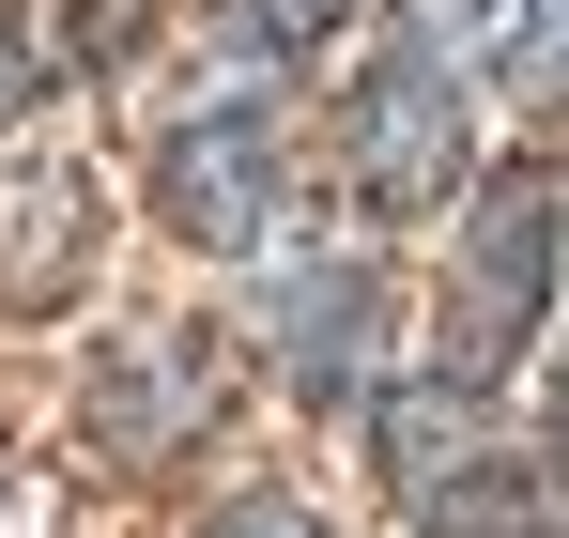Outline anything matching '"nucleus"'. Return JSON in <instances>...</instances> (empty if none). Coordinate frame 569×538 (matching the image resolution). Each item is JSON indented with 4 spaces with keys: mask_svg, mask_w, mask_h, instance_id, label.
I'll return each mask as SVG.
<instances>
[{
    "mask_svg": "<svg viewBox=\"0 0 569 538\" xmlns=\"http://www.w3.org/2000/svg\"><path fill=\"white\" fill-rule=\"evenodd\" d=\"M555 323H569V170L477 155V185L447 200V369L508 385Z\"/></svg>",
    "mask_w": 569,
    "mask_h": 538,
    "instance_id": "1",
    "label": "nucleus"
},
{
    "mask_svg": "<svg viewBox=\"0 0 569 538\" xmlns=\"http://www.w3.org/2000/svg\"><path fill=\"white\" fill-rule=\"evenodd\" d=\"M292 185H308V155H292L278 78H216V92H186V108H154V139H139V200H154V231H170L186 262H262V247H292Z\"/></svg>",
    "mask_w": 569,
    "mask_h": 538,
    "instance_id": "2",
    "label": "nucleus"
},
{
    "mask_svg": "<svg viewBox=\"0 0 569 538\" xmlns=\"http://www.w3.org/2000/svg\"><path fill=\"white\" fill-rule=\"evenodd\" d=\"M247 369H278L308 416H370L400 369V277L370 247H262L247 262Z\"/></svg>",
    "mask_w": 569,
    "mask_h": 538,
    "instance_id": "3",
    "label": "nucleus"
},
{
    "mask_svg": "<svg viewBox=\"0 0 569 538\" xmlns=\"http://www.w3.org/2000/svg\"><path fill=\"white\" fill-rule=\"evenodd\" d=\"M216 416H231V339H216V323H108L93 385H78V431H93L123 477L200 461Z\"/></svg>",
    "mask_w": 569,
    "mask_h": 538,
    "instance_id": "4",
    "label": "nucleus"
},
{
    "mask_svg": "<svg viewBox=\"0 0 569 538\" xmlns=\"http://www.w3.org/2000/svg\"><path fill=\"white\" fill-rule=\"evenodd\" d=\"M108 277V185L78 155H0V308L47 323Z\"/></svg>",
    "mask_w": 569,
    "mask_h": 538,
    "instance_id": "5",
    "label": "nucleus"
},
{
    "mask_svg": "<svg viewBox=\"0 0 569 538\" xmlns=\"http://www.w3.org/2000/svg\"><path fill=\"white\" fill-rule=\"evenodd\" d=\"M355 447H370L385 508H416V492H447V477L492 447V385H462V369H385V400L355 416Z\"/></svg>",
    "mask_w": 569,
    "mask_h": 538,
    "instance_id": "6",
    "label": "nucleus"
},
{
    "mask_svg": "<svg viewBox=\"0 0 569 538\" xmlns=\"http://www.w3.org/2000/svg\"><path fill=\"white\" fill-rule=\"evenodd\" d=\"M400 524L416 538H569V477H555V447H508V431H492V447H477L447 492H416Z\"/></svg>",
    "mask_w": 569,
    "mask_h": 538,
    "instance_id": "7",
    "label": "nucleus"
},
{
    "mask_svg": "<svg viewBox=\"0 0 569 538\" xmlns=\"http://www.w3.org/2000/svg\"><path fill=\"white\" fill-rule=\"evenodd\" d=\"M200 31H216L231 78H292V62H323L355 31V0H200Z\"/></svg>",
    "mask_w": 569,
    "mask_h": 538,
    "instance_id": "8",
    "label": "nucleus"
},
{
    "mask_svg": "<svg viewBox=\"0 0 569 538\" xmlns=\"http://www.w3.org/2000/svg\"><path fill=\"white\" fill-rule=\"evenodd\" d=\"M492 92H508L523 123H569V0H523V16H508V62H492Z\"/></svg>",
    "mask_w": 569,
    "mask_h": 538,
    "instance_id": "9",
    "label": "nucleus"
},
{
    "mask_svg": "<svg viewBox=\"0 0 569 538\" xmlns=\"http://www.w3.org/2000/svg\"><path fill=\"white\" fill-rule=\"evenodd\" d=\"M186 538H339V524H323V492H292V477H216Z\"/></svg>",
    "mask_w": 569,
    "mask_h": 538,
    "instance_id": "10",
    "label": "nucleus"
},
{
    "mask_svg": "<svg viewBox=\"0 0 569 538\" xmlns=\"http://www.w3.org/2000/svg\"><path fill=\"white\" fill-rule=\"evenodd\" d=\"M47 108V47H31V16L0 0V155H16V123Z\"/></svg>",
    "mask_w": 569,
    "mask_h": 538,
    "instance_id": "11",
    "label": "nucleus"
},
{
    "mask_svg": "<svg viewBox=\"0 0 569 538\" xmlns=\"http://www.w3.org/2000/svg\"><path fill=\"white\" fill-rule=\"evenodd\" d=\"M139 31H154V0H78V62H123Z\"/></svg>",
    "mask_w": 569,
    "mask_h": 538,
    "instance_id": "12",
    "label": "nucleus"
},
{
    "mask_svg": "<svg viewBox=\"0 0 569 538\" xmlns=\"http://www.w3.org/2000/svg\"><path fill=\"white\" fill-rule=\"evenodd\" d=\"M555 477H569V323H555Z\"/></svg>",
    "mask_w": 569,
    "mask_h": 538,
    "instance_id": "13",
    "label": "nucleus"
}]
</instances>
